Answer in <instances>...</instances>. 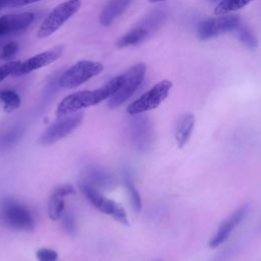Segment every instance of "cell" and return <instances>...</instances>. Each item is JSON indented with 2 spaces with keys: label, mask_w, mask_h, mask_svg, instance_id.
Listing matches in <instances>:
<instances>
[{
  "label": "cell",
  "mask_w": 261,
  "mask_h": 261,
  "mask_svg": "<svg viewBox=\"0 0 261 261\" xmlns=\"http://www.w3.org/2000/svg\"><path fill=\"white\" fill-rule=\"evenodd\" d=\"M122 76L117 75L111 79L107 84L96 90L79 91L66 96L56 109L57 117L77 112L84 108L97 105L102 101L110 98L120 87Z\"/></svg>",
  "instance_id": "obj_1"
},
{
  "label": "cell",
  "mask_w": 261,
  "mask_h": 261,
  "mask_svg": "<svg viewBox=\"0 0 261 261\" xmlns=\"http://www.w3.org/2000/svg\"><path fill=\"white\" fill-rule=\"evenodd\" d=\"M0 217L6 226L16 230L32 231L35 228V220L31 211L14 199L2 201Z\"/></svg>",
  "instance_id": "obj_2"
},
{
  "label": "cell",
  "mask_w": 261,
  "mask_h": 261,
  "mask_svg": "<svg viewBox=\"0 0 261 261\" xmlns=\"http://www.w3.org/2000/svg\"><path fill=\"white\" fill-rule=\"evenodd\" d=\"M82 5L81 0H67L57 5L43 20L38 29L37 37L47 38L59 30L71 16H73Z\"/></svg>",
  "instance_id": "obj_3"
},
{
  "label": "cell",
  "mask_w": 261,
  "mask_h": 261,
  "mask_svg": "<svg viewBox=\"0 0 261 261\" xmlns=\"http://www.w3.org/2000/svg\"><path fill=\"white\" fill-rule=\"evenodd\" d=\"M104 69L101 62L81 60L65 70L58 80V85L64 89H73L92 77L100 74Z\"/></svg>",
  "instance_id": "obj_4"
},
{
  "label": "cell",
  "mask_w": 261,
  "mask_h": 261,
  "mask_svg": "<svg viewBox=\"0 0 261 261\" xmlns=\"http://www.w3.org/2000/svg\"><path fill=\"white\" fill-rule=\"evenodd\" d=\"M145 73L146 65L144 63H137L129 67L123 74H121V85L119 89L110 97L108 106L114 109L128 100L142 84L145 77Z\"/></svg>",
  "instance_id": "obj_5"
},
{
  "label": "cell",
  "mask_w": 261,
  "mask_h": 261,
  "mask_svg": "<svg viewBox=\"0 0 261 261\" xmlns=\"http://www.w3.org/2000/svg\"><path fill=\"white\" fill-rule=\"evenodd\" d=\"M81 192L87 198V200L100 212L110 215L113 219L121 224L128 225V219L125 210L116 202L106 198L96 188L82 182L80 185Z\"/></svg>",
  "instance_id": "obj_6"
},
{
  "label": "cell",
  "mask_w": 261,
  "mask_h": 261,
  "mask_svg": "<svg viewBox=\"0 0 261 261\" xmlns=\"http://www.w3.org/2000/svg\"><path fill=\"white\" fill-rule=\"evenodd\" d=\"M171 88L172 83L168 80L158 82L151 89L145 92L139 99L127 106V113L130 115H136L157 108L166 99Z\"/></svg>",
  "instance_id": "obj_7"
},
{
  "label": "cell",
  "mask_w": 261,
  "mask_h": 261,
  "mask_svg": "<svg viewBox=\"0 0 261 261\" xmlns=\"http://www.w3.org/2000/svg\"><path fill=\"white\" fill-rule=\"evenodd\" d=\"M84 113L81 111L67 114L49 125L39 139V143L43 146L52 145L72 133L83 121Z\"/></svg>",
  "instance_id": "obj_8"
},
{
  "label": "cell",
  "mask_w": 261,
  "mask_h": 261,
  "mask_svg": "<svg viewBox=\"0 0 261 261\" xmlns=\"http://www.w3.org/2000/svg\"><path fill=\"white\" fill-rule=\"evenodd\" d=\"M240 24V17L236 14L219 15L202 21L198 28V36L201 40H208L220 34L236 30Z\"/></svg>",
  "instance_id": "obj_9"
},
{
  "label": "cell",
  "mask_w": 261,
  "mask_h": 261,
  "mask_svg": "<svg viewBox=\"0 0 261 261\" xmlns=\"http://www.w3.org/2000/svg\"><path fill=\"white\" fill-rule=\"evenodd\" d=\"M63 50V45H57L49 50L38 53L22 62L20 61L17 68L12 73V76H20L53 63L61 56Z\"/></svg>",
  "instance_id": "obj_10"
},
{
  "label": "cell",
  "mask_w": 261,
  "mask_h": 261,
  "mask_svg": "<svg viewBox=\"0 0 261 261\" xmlns=\"http://www.w3.org/2000/svg\"><path fill=\"white\" fill-rule=\"evenodd\" d=\"M34 21V13L21 12L0 17V37L16 34L27 30Z\"/></svg>",
  "instance_id": "obj_11"
},
{
  "label": "cell",
  "mask_w": 261,
  "mask_h": 261,
  "mask_svg": "<svg viewBox=\"0 0 261 261\" xmlns=\"http://www.w3.org/2000/svg\"><path fill=\"white\" fill-rule=\"evenodd\" d=\"M247 207L242 206L238 210H236L229 217H227L218 227L215 236L209 241L210 248H217L222 243H224L227 238L230 236L233 228L243 220L244 216L246 215Z\"/></svg>",
  "instance_id": "obj_12"
},
{
  "label": "cell",
  "mask_w": 261,
  "mask_h": 261,
  "mask_svg": "<svg viewBox=\"0 0 261 261\" xmlns=\"http://www.w3.org/2000/svg\"><path fill=\"white\" fill-rule=\"evenodd\" d=\"M74 192L70 185H63L58 187L51 195L48 203V215L51 220H57L61 217L64 210V197Z\"/></svg>",
  "instance_id": "obj_13"
},
{
  "label": "cell",
  "mask_w": 261,
  "mask_h": 261,
  "mask_svg": "<svg viewBox=\"0 0 261 261\" xmlns=\"http://www.w3.org/2000/svg\"><path fill=\"white\" fill-rule=\"evenodd\" d=\"M132 137L134 144L140 150L148 149L149 144H151V129L148 120L145 117H138L133 122Z\"/></svg>",
  "instance_id": "obj_14"
},
{
  "label": "cell",
  "mask_w": 261,
  "mask_h": 261,
  "mask_svg": "<svg viewBox=\"0 0 261 261\" xmlns=\"http://www.w3.org/2000/svg\"><path fill=\"white\" fill-rule=\"evenodd\" d=\"M87 180L84 181L94 188H103L108 189L113 187L114 177L107 170H104L100 167H91L86 172Z\"/></svg>",
  "instance_id": "obj_15"
},
{
  "label": "cell",
  "mask_w": 261,
  "mask_h": 261,
  "mask_svg": "<svg viewBox=\"0 0 261 261\" xmlns=\"http://www.w3.org/2000/svg\"><path fill=\"white\" fill-rule=\"evenodd\" d=\"M195 125V117L193 114H184L177 121L175 127V141L178 148H182L190 140Z\"/></svg>",
  "instance_id": "obj_16"
},
{
  "label": "cell",
  "mask_w": 261,
  "mask_h": 261,
  "mask_svg": "<svg viewBox=\"0 0 261 261\" xmlns=\"http://www.w3.org/2000/svg\"><path fill=\"white\" fill-rule=\"evenodd\" d=\"M130 0H111L101 11L100 23L102 25L111 24L126 8Z\"/></svg>",
  "instance_id": "obj_17"
},
{
  "label": "cell",
  "mask_w": 261,
  "mask_h": 261,
  "mask_svg": "<svg viewBox=\"0 0 261 261\" xmlns=\"http://www.w3.org/2000/svg\"><path fill=\"white\" fill-rule=\"evenodd\" d=\"M148 35V32L144 28H137L122 36L116 41V46L119 48H124L128 46L136 45L142 42Z\"/></svg>",
  "instance_id": "obj_18"
},
{
  "label": "cell",
  "mask_w": 261,
  "mask_h": 261,
  "mask_svg": "<svg viewBox=\"0 0 261 261\" xmlns=\"http://www.w3.org/2000/svg\"><path fill=\"white\" fill-rule=\"evenodd\" d=\"M254 0H221L214 8L215 15L225 14L241 9Z\"/></svg>",
  "instance_id": "obj_19"
},
{
  "label": "cell",
  "mask_w": 261,
  "mask_h": 261,
  "mask_svg": "<svg viewBox=\"0 0 261 261\" xmlns=\"http://www.w3.org/2000/svg\"><path fill=\"white\" fill-rule=\"evenodd\" d=\"M123 179H124V184L127 190V194L129 196V200L132 203V206L134 208V210L136 212H140L141 208H142V199H141V195L139 193V191L137 190V188L133 185V180H132V175L128 171H126L123 175Z\"/></svg>",
  "instance_id": "obj_20"
},
{
  "label": "cell",
  "mask_w": 261,
  "mask_h": 261,
  "mask_svg": "<svg viewBox=\"0 0 261 261\" xmlns=\"http://www.w3.org/2000/svg\"><path fill=\"white\" fill-rule=\"evenodd\" d=\"M0 101L4 105L6 111H13L20 106V97L19 95L11 89H5L0 91Z\"/></svg>",
  "instance_id": "obj_21"
},
{
  "label": "cell",
  "mask_w": 261,
  "mask_h": 261,
  "mask_svg": "<svg viewBox=\"0 0 261 261\" xmlns=\"http://www.w3.org/2000/svg\"><path fill=\"white\" fill-rule=\"evenodd\" d=\"M23 130L21 127H13L12 129L8 130L0 140V148L7 149L16 144L19 139L21 138Z\"/></svg>",
  "instance_id": "obj_22"
},
{
  "label": "cell",
  "mask_w": 261,
  "mask_h": 261,
  "mask_svg": "<svg viewBox=\"0 0 261 261\" xmlns=\"http://www.w3.org/2000/svg\"><path fill=\"white\" fill-rule=\"evenodd\" d=\"M62 224L67 233L73 234L75 232V220L70 211H64L61 214Z\"/></svg>",
  "instance_id": "obj_23"
},
{
  "label": "cell",
  "mask_w": 261,
  "mask_h": 261,
  "mask_svg": "<svg viewBox=\"0 0 261 261\" xmlns=\"http://www.w3.org/2000/svg\"><path fill=\"white\" fill-rule=\"evenodd\" d=\"M36 257L38 261H57L58 254L52 249L42 248L36 252Z\"/></svg>",
  "instance_id": "obj_24"
},
{
  "label": "cell",
  "mask_w": 261,
  "mask_h": 261,
  "mask_svg": "<svg viewBox=\"0 0 261 261\" xmlns=\"http://www.w3.org/2000/svg\"><path fill=\"white\" fill-rule=\"evenodd\" d=\"M19 63H20L19 60H15V61H9L3 65H0V82L5 80L9 75H12L14 70L19 65Z\"/></svg>",
  "instance_id": "obj_25"
},
{
  "label": "cell",
  "mask_w": 261,
  "mask_h": 261,
  "mask_svg": "<svg viewBox=\"0 0 261 261\" xmlns=\"http://www.w3.org/2000/svg\"><path fill=\"white\" fill-rule=\"evenodd\" d=\"M240 40L247 45L248 47L255 49L257 47V40L255 36L247 29H241L240 30Z\"/></svg>",
  "instance_id": "obj_26"
},
{
  "label": "cell",
  "mask_w": 261,
  "mask_h": 261,
  "mask_svg": "<svg viewBox=\"0 0 261 261\" xmlns=\"http://www.w3.org/2000/svg\"><path fill=\"white\" fill-rule=\"evenodd\" d=\"M17 50H18V44L16 42H8L3 46L0 53V58L4 60L10 59L12 56L16 54Z\"/></svg>",
  "instance_id": "obj_27"
},
{
  "label": "cell",
  "mask_w": 261,
  "mask_h": 261,
  "mask_svg": "<svg viewBox=\"0 0 261 261\" xmlns=\"http://www.w3.org/2000/svg\"><path fill=\"white\" fill-rule=\"evenodd\" d=\"M41 0H11L8 4V6L10 7H18V6H24L28 4H32L35 2H38Z\"/></svg>",
  "instance_id": "obj_28"
},
{
  "label": "cell",
  "mask_w": 261,
  "mask_h": 261,
  "mask_svg": "<svg viewBox=\"0 0 261 261\" xmlns=\"http://www.w3.org/2000/svg\"><path fill=\"white\" fill-rule=\"evenodd\" d=\"M4 6H8V1L7 0H0V9L3 8Z\"/></svg>",
  "instance_id": "obj_29"
},
{
  "label": "cell",
  "mask_w": 261,
  "mask_h": 261,
  "mask_svg": "<svg viewBox=\"0 0 261 261\" xmlns=\"http://www.w3.org/2000/svg\"><path fill=\"white\" fill-rule=\"evenodd\" d=\"M149 2L151 3H157V2H161V1H164V0H148Z\"/></svg>",
  "instance_id": "obj_30"
},
{
  "label": "cell",
  "mask_w": 261,
  "mask_h": 261,
  "mask_svg": "<svg viewBox=\"0 0 261 261\" xmlns=\"http://www.w3.org/2000/svg\"><path fill=\"white\" fill-rule=\"evenodd\" d=\"M7 1H8V4H9V2H10V1H11V0H7Z\"/></svg>",
  "instance_id": "obj_31"
},
{
  "label": "cell",
  "mask_w": 261,
  "mask_h": 261,
  "mask_svg": "<svg viewBox=\"0 0 261 261\" xmlns=\"http://www.w3.org/2000/svg\"><path fill=\"white\" fill-rule=\"evenodd\" d=\"M158 261H160V260H158Z\"/></svg>",
  "instance_id": "obj_32"
}]
</instances>
